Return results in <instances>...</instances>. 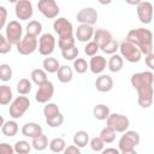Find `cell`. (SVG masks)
Masks as SVG:
<instances>
[{
    "label": "cell",
    "instance_id": "e0dca14e",
    "mask_svg": "<svg viewBox=\"0 0 154 154\" xmlns=\"http://www.w3.org/2000/svg\"><path fill=\"white\" fill-rule=\"evenodd\" d=\"M94 28L88 24H79L76 29V38L79 42H90V40L94 37Z\"/></svg>",
    "mask_w": 154,
    "mask_h": 154
},
{
    "label": "cell",
    "instance_id": "60d3db41",
    "mask_svg": "<svg viewBox=\"0 0 154 154\" xmlns=\"http://www.w3.org/2000/svg\"><path fill=\"white\" fill-rule=\"evenodd\" d=\"M11 49H12L11 42L6 38L5 35H0V53L1 54H6V53L11 52Z\"/></svg>",
    "mask_w": 154,
    "mask_h": 154
},
{
    "label": "cell",
    "instance_id": "603a6c76",
    "mask_svg": "<svg viewBox=\"0 0 154 154\" xmlns=\"http://www.w3.org/2000/svg\"><path fill=\"white\" fill-rule=\"evenodd\" d=\"M111 112H109V107L103 105V103H100V105H96L93 109V116L95 119L97 120H107V118L109 117Z\"/></svg>",
    "mask_w": 154,
    "mask_h": 154
},
{
    "label": "cell",
    "instance_id": "836d02e7",
    "mask_svg": "<svg viewBox=\"0 0 154 154\" xmlns=\"http://www.w3.org/2000/svg\"><path fill=\"white\" fill-rule=\"evenodd\" d=\"M59 113H60V109H59V107H58L57 103L48 102V103H46V106L43 107V114H45V118H46V119L53 118V117L58 116Z\"/></svg>",
    "mask_w": 154,
    "mask_h": 154
},
{
    "label": "cell",
    "instance_id": "30bf717a",
    "mask_svg": "<svg viewBox=\"0 0 154 154\" xmlns=\"http://www.w3.org/2000/svg\"><path fill=\"white\" fill-rule=\"evenodd\" d=\"M37 8L48 19L57 18L60 12V8L54 0H40L37 2Z\"/></svg>",
    "mask_w": 154,
    "mask_h": 154
},
{
    "label": "cell",
    "instance_id": "277c9868",
    "mask_svg": "<svg viewBox=\"0 0 154 154\" xmlns=\"http://www.w3.org/2000/svg\"><path fill=\"white\" fill-rule=\"evenodd\" d=\"M119 51H120V55L129 63H138L142 58V53L140 48L126 40L119 45Z\"/></svg>",
    "mask_w": 154,
    "mask_h": 154
},
{
    "label": "cell",
    "instance_id": "b9f144b4",
    "mask_svg": "<svg viewBox=\"0 0 154 154\" xmlns=\"http://www.w3.org/2000/svg\"><path fill=\"white\" fill-rule=\"evenodd\" d=\"M46 123L48 126L51 128H59L63 123H64V116L61 113H59L58 116L53 117V118H49V119H46Z\"/></svg>",
    "mask_w": 154,
    "mask_h": 154
},
{
    "label": "cell",
    "instance_id": "d6a6232c",
    "mask_svg": "<svg viewBox=\"0 0 154 154\" xmlns=\"http://www.w3.org/2000/svg\"><path fill=\"white\" fill-rule=\"evenodd\" d=\"M31 147H32L31 143H29L28 141H24V140L17 141L13 146L16 154H29L31 150Z\"/></svg>",
    "mask_w": 154,
    "mask_h": 154
},
{
    "label": "cell",
    "instance_id": "8fae6325",
    "mask_svg": "<svg viewBox=\"0 0 154 154\" xmlns=\"http://www.w3.org/2000/svg\"><path fill=\"white\" fill-rule=\"evenodd\" d=\"M17 47V52L22 55H29L31 53H34L36 49H38V41L36 37L26 35L22 38V41L16 46Z\"/></svg>",
    "mask_w": 154,
    "mask_h": 154
},
{
    "label": "cell",
    "instance_id": "4316f807",
    "mask_svg": "<svg viewBox=\"0 0 154 154\" xmlns=\"http://www.w3.org/2000/svg\"><path fill=\"white\" fill-rule=\"evenodd\" d=\"M30 77H31V81L36 85H38V87L42 85V84H45L48 81L47 79V72L45 70H42V69H35V70H32Z\"/></svg>",
    "mask_w": 154,
    "mask_h": 154
},
{
    "label": "cell",
    "instance_id": "ac0fdd59",
    "mask_svg": "<svg viewBox=\"0 0 154 154\" xmlns=\"http://www.w3.org/2000/svg\"><path fill=\"white\" fill-rule=\"evenodd\" d=\"M95 87L100 93H108L113 88V79L109 75H100L95 81Z\"/></svg>",
    "mask_w": 154,
    "mask_h": 154
},
{
    "label": "cell",
    "instance_id": "83f0119b",
    "mask_svg": "<svg viewBox=\"0 0 154 154\" xmlns=\"http://www.w3.org/2000/svg\"><path fill=\"white\" fill-rule=\"evenodd\" d=\"M13 99V93H12V89L4 84V85H0V103L2 106L5 105H8Z\"/></svg>",
    "mask_w": 154,
    "mask_h": 154
},
{
    "label": "cell",
    "instance_id": "9a60e30c",
    "mask_svg": "<svg viewBox=\"0 0 154 154\" xmlns=\"http://www.w3.org/2000/svg\"><path fill=\"white\" fill-rule=\"evenodd\" d=\"M97 18H99L97 11L93 7H84L76 16L77 22H79L81 24H88V25L95 24L97 22Z\"/></svg>",
    "mask_w": 154,
    "mask_h": 154
},
{
    "label": "cell",
    "instance_id": "8d00e7d4",
    "mask_svg": "<svg viewBox=\"0 0 154 154\" xmlns=\"http://www.w3.org/2000/svg\"><path fill=\"white\" fill-rule=\"evenodd\" d=\"M12 78V69L7 64H1L0 65V79L4 82H7Z\"/></svg>",
    "mask_w": 154,
    "mask_h": 154
},
{
    "label": "cell",
    "instance_id": "e575fe53",
    "mask_svg": "<svg viewBox=\"0 0 154 154\" xmlns=\"http://www.w3.org/2000/svg\"><path fill=\"white\" fill-rule=\"evenodd\" d=\"M116 134H117V132H116L113 129L106 126V128H103V129L101 130V132H100V138L105 142V144H106V143H112V142H114V140H116Z\"/></svg>",
    "mask_w": 154,
    "mask_h": 154
},
{
    "label": "cell",
    "instance_id": "ee69618b",
    "mask_svg": "<svg viewBox=\"0 0 154 154\" xmlns=\"http://www.w3.org/2000/svg\"><path fill=\"white\" fill-rule=\"evenodd\" d=\"M6 19H7V10L5 6H0V29L6 26Z\"/></svg>",
    "mask_w": 154,
    "mask_h": 154
},
{
    "label": "cell",
    "instance_id": "c3c4849f",
    "mask_svg": "<svg viewBox=\"0 0 154 154\" xmlns=\"http://www.w3.org/2000/svg\"><path fill=\"white\" fill-rule=\"evenodd\" d=\"M120 154H137V153H136V150H135V149H132V150H126V152H122Z\"/></svg>",
    "mask_w": 154,
    "mask_h": 154
},
{
    "label": "cell",
    "instance_id": "52a82bcc",
    "mask_svg": "<svg viewBox=\"0 0 154 154\" xmlns=\"http://www.w3.org/2000/svg\"><path fill=\"white\" fill-rule=\"evenodd\" d=\"M53 29L59 35V40L75 37L73 36V26H72V23L70 20H67L66 18H64V17H59L58 19L54 20Z\"/></svg>",
    "mask_w": 154,
    "mask_h": 154
},
{
    "label": "cell",
    "instance_id": "d590c367",
    "mask_svg": "<svg viewBox=\"0 0 154 154\" xmlns=\"http://www.w3.org/2000/svg\"><path fill=\"white\" fill-rule=\"evenodd\" d=\"M73 69L77 73H84L87 72V70L89 69V64L87 63L85 59L83 58H77L75 61H73Z\"/></svg>",
    "mask_w": 154,
    "mask_h": 154
},
{
    "label": "cell",
    "instance_id": "7a4b0ae2",
    "mask_svg": "<svg viewBox=\"0 0 154 154\" xmlns=\"http://www.w3.org/2000/svg\"><path fill=\"white\" fill-rule=\"evenodd\" d=\"M126 41L137 46L144 55L153 53V34L149 29L137 28L130 30L126 35Z\"/></svg>",
    "mask_w": 154,
    "mask_h": 154
},
{
    "label": "cell",
    "instance_id": "7402d4cb",
    "mask_svg": "<svg viewBox=\"0 0 154 154\" xmlns=\"http://www.w3.org/2000/svg\"><path fill=\"white\" fill-rule=\"evenodd\" d=\"M57 76H58V79L59 82L61 83H69L72 81V77H73V71L70 66L67 65H61L60 69L58 70L57 72Z\"/></svg>",
    "mask_w": 154,
    "mask_h": 154
},
{
    "label": "cell",
    "instance_id": "f1b7e54d",
    "mask_svg": "<svg viewBox=\"0 0 154 154\" xmlns=\"http://www.w3.org/2000/svg\"><path fill=\"white\" fill-rule=\"evenodd\" d=\"M31 146H32V148H34L35 150H37V152H42V150H45L47 147H49L47 136L42 134V135H40L38 137L32 138V141H31Z\"/></svg>",
    "mask_w": 154,
    "mask_h": 154
},
{
    "label": "cell",
    "instance_id": "cb8c5ba5",
    "mask_svg": "<svg viewBox=\"0 0 154 154\" xmlns=\"http://www.w3.org/2000/svg\"><path fill=\"white\" fill-rule=\"evenodd\" d=\"M42 66H43V70L48 73H57L58 70L60 69V64L58 59L52 58V57L45 58V60L42 61Z\"/></svg>",
    "mask_w": 154,
    "mask_h": 154
},
{
    "label": "cell",
    "instance_id": "f6af8a7d",
    "mask_svg": "<svg viewBox=\"0 0 154 154\" xmlns=\"http://www.w3.org/2000/svg\"><path fill=\"white\" fill-rule=\"evenodd\" d=\"M63 154H82V153H81V148L72 144V146H67L63 152Z\"/></svg>",
    "mask_w": 154,
    "mask_h": 154
},
{
    "label": "cell",
    "instance_id": "d6986e66",
    "mask_svg": "<svg viewBox=\"0 0 154 154\" xmlns=\"http://www.w3.org/2000/svg\"><path fill=\"white\" fill-rule=\"evenodd\" d=\"M22 134L25 137L35 138V137H38L40 135H42V128L37 123L29 122V123H25L22 126Z\"/></svg>",
    "mask_w": 154,
    "mask_h": 154
},
{
    "label": "cell",
    "instance_id": "ba28073f",
    "mask_svg": "<svg viewBox=\"0 0 154 154\" xmlns=\"http://www.w3.org/2000/svg\"><path fill=\"white\" fill-rule=\"evenodd\" d=\"M23 28L17 20H11L5 26V36L11 42V45H18L23 38Z\"/></svg>",
    "mask_w": 154,
    "mask_h": 154
},
{
    "label": "cell",
    "instance_id": "9c48e42d",
    "mask_svg": "<svg viewBox=\"0 0 154 154\" xmlns=\"http://www.w3.org/2000/svg\"><path fill=\"white\" fill-rule=\"evenodd\" d=\"M55 48V37L51 32H45L38 38V53L45 57H49Z\"/></svg>",
    "mask_w": 154,
    "mask_h": 154
},
{
    "label": "cell",
    "instance_id": "3957f363",
    "mask_svg": "<svg viewBox=\"0 0 154 154\" xmlns=\"http://www.w3.org/2000/svg\"><path fill=\"white\" fill-rule=\"evenodd\" d=\"M29 106H30V100L29 97L24 96V95H20V96H17L10 105V108H8V113H10V117L13 118V119H19L23 117V114L29 109Z\"/></svg>",
    "mask_w": 154,
    "mask_h": 154
},
{
    "label": "cell",
    "instance_id": "7c38bea8",
    "mask_svg": "<svg viewBox=\"0 0 154 154\" xmlns=\"http://www.w3.org/2000/svg\"><path fill=\"white\" fill-rule=\"evenodd\" d=\"M14 13L16 17L20 20H28L32 17L34 14V8L32 4L29 0H19L16 2L14 6Z\"/></svg>",
    "mask_w": 154,
    "mask_h": 154
},
{
    "label": "cell",
    "instance_id": "5bb4252c",
    "mask_svg": "<svg viewBox=\"0 0 154 154\" xmlns=\"http://www.w3.org/2000/svg\"><path fill=\"white\" fill-rule=\"evenodd\" d=\"M137 16L141 23L143 24H149L153 19V5L149 1H140V4L136 7Z\"/></svg>",
    "mask_w": 154,
    "mask_h": 154
},
{
    "label": "cell",
    "instance_id": "4fadbf2b",
    "mask_svg": "<svg viewBox=\"0 0 154 154\" xmlns=\"http://www.w3.org/2000/svg\"><path fill=\"white\" fill-rule=\"evenodd\" d=\"M54 95V85L52 82L47 81L45 84L40 85L36 94H35V100L38 103H48L49 100Z\"/></svg>",
    "mask_w": 154,
    "mask_h": 154
},
{
    "label": "cell",
    "instance_id": "44dd1931",
    "mask_svg": "<svg viewBox=\"0 0 154 154\" xmlns=\"http://www.w3.org/2000/svg\"><path fill=\"white\" fill-rule=\"evenodd\" d=\"M123 65H124L123 57L117 54V53L111 55V58L107 61V66H108V70L111 72H119L123 69Z\"/></svg>",
    "mask_w": 154,
    "mask_h": 154
},
{
    "label": "cell",
    "instance_id": "bcb514c9",
    "mask_svg": "<svg viewBox=\"0 0 154 154\" xmlns=\"http://www.w3.org/2000/svg\"><path fill=\"white\" fill-rule=\"evenodd\" d=\"M144 63H146V65H147L152 71H154V53H150V54L146 55Z\"/></svg>",
    "mask_w": 154,
    "mask_h": 154
},
{
    "label": "cell",
    "instance_id": "4dcf8cb0",
    "mask_svg": "<svg viewBox=\"0 0 154 154\" xmlns=\"http://www.w3.org/2000/svg\"><path fill=\"white\" fill-rule=\"evenodd\" d=\"M66 148V142L64 138L55 137L49 142V149L53 153H63Z\"/></svg>",
    "mask_w": 154,
    "mask_h": 154
},
{
    "label": "cell",
    "instance_id": "6da1fadb",
    "mask_svg": "<svg viewBox=\"0 0 154 154\" xmlns=\"http://www.w3.org/2000/svg\"><path fill=\"white\" fill-rule=\"evenodd\" d=\"M131 85L137 90V102L142 108H149L153 105L154 96V75L152 71L136 72L130 78Z\"/></svg>",
    "mask_w": 154,
    "mask_h": 154
},
{
    "label": "cell",
    "instance_id": "7bdbcfd3",
    "mask_svg": "<svg viewBox=\"0 0 154 154\" xmlns=\"http://www.w3.org/2000/svg\"><path fill=\"white\" fill-rule=\"evenodd\" d=\"M0 154H16V152L12 146L4 142L0 144Z\"/></svg>",
    "mask_w": 154,
    "mask_h": 154
},
{
    "label": "cell",
    "instance_id": "ffe728a7",
    "mask_svg": "<svg viewBox=\"0 0 154 154\" xmlns=\"http://www.w3.org/2000/svg\"><path fill=\"white\" fill-rule=\"evenodd\" d=\"M107 61L102 55H95L89 61V69L94 75H100L106 69Z\"/></svg>",
    "mask_w": 154,
    "mask_h": 154
},
{
    "label": "cell",
    "instance_id": "d4e9b609",
    "mask_svg": "<svg viewBox=\"0 0 154 154\" xmlns=\"http://www.w3.org/2000/svg\"><path fill=\"white\" fill-rule=\"evenodd\" d=\"M1 132L7 137H13L18 132V124L14 120H7L1 125Z\"/></svg>",
    "mask_w": 154,
    "mask_h": 154
},
{
    "label": "cell",
    "instance_id": "2e32d148",
    "mask_svg": "<svg viewBox=\"0 0 154 154\" xmlns=\"http://www.w3.org/2000/svg\"><path fill=\"white\" fill-rule=\"evenodd\" d=\"M93 38H94L93 41H95L99 45L101 51H103L107 46H109L112 43V41L114 40L112 34L106 29H96L95 32H94V37Z\"/></svg>",
    "mask_w": 154,
    "mask_h": 154
},
{
    "label": "cell",
    "instance_id": "8992f818",
    "mask_svg": "<svg viewBox=\"0 0 154 154\" xmlns=\"http://www.w3.org/2000/svg\"><path fill=\"white\" fill-rule=\"evenodd\" d=\"M138 143H140V135H138V132H136L134 130H128L120 137L118 147H119L120 152H126V150L135 149V147L138 146Z\"/></svg>",
    "mask_w": 154,
    "mask_h": 154
},
{
    "label": "cell",
    "instance_id": "f546056e",
    "mask_svg": "<svg viewBox=\"0 0 154 154\" xmlns=\"http://www.w3.org/2000/svg\"><path fill=\"white\" fill-rule=\"evenodd\" d=\"M25 31H26V35L37 37L42 32V24L38 20H30L26 25Z\"/></svg>",
    "mask_w": 154,
    "mask_h": 154
},
{
    "label": "cell",
    "instance_id": "1f68e13d",
    "mask_svg": "<svg viewBox=\"0 0 154 154\" xmlns=\"http://www.w3.org/2000/svg\"><path fill=\"white\" fill-rule=\"evenodd\" d=\"M32 89V83L28 78H22L17 83V91L20 95H28Z\"/></svg>",
    "mask_w": 154,
    "mask_h": 154
},
{
    "label": "cell",
    "instance_id": "7dc6e473",
    "mask_svg": "<svg viewBox=\"0 0 154 154\" xmlns=\"http://www.w3.org/2000/svg\"><path fill=\"white\" fill-rule=\"evenodd\" d=\"M101 154H120V152H119L117 148L109 147V148H105V149L101 152Z\"/></svg>",
    "mask_w": 154,
    "mask_h": 154
},
{
    "label": "cell",
    "instance_id": "484cf974",
    "mask_svg": "<svg viewBox=\"0 0 154 154\" xmlns=\"http://www.w3.org/2000/svg\"><path fill=\"white\" fill-rule=\"evenodd\" d=\"M73 144L77 146L78 148L85 147L90 141H89V134L84 130H79L73 135Z\"/></svg>",
    "mask_w": 154,
    "mask_h": 154
},
{
    "label": "cell",
    "instance_id": "f35d334b",
    "mask_svg": "<svg viewBox=\"0 0 154 154\" xmlns=\"http://www.w3.org/2000/svg\"><path fill=\"white\" fill-rule=\"evenodd\" d=\"M100 49V47H99V45L95 42V41H90V42H88L87 43V46L84 47V53L88 55V57H95V55H97L96 53H97V51Z\"/></svg>",
    "mask_w": 154,
    "mask_h": 154
},
{
    "label": "cell",
    "instance_id": "5b68a950",
    "mask_svg": "<svg viewBox=\"0 0 154 154\" xmlns=\"http://www.w3.org/2000/svg\"><path fill=\"white\" fill-rule=\"evenodd\" d=\"M106 123H107V126L113 129L116 132H125L128 131L130 125L129 118L120 113H111Z\"/></svg>",
    "mask_w": 154,
    "mask_h": 154
},
{
    "label": "cell",
    "instance_id": "ab89813d",
    "mask_svg": "<svg viewBox=\"0 0 154 154\" xmlns=\"http://www.w3.org/2000/svg\"><path fill=\"white\" fill-rule=\"evenodd\" d=\"M90 144V148L94 150V152H102L105 149V142L99 137H93L89 142Z\"/></svg>",
    "mask_w": 154,
    "mask_h": 154
},
{
    "label": "cell",
    "instance_id": "74e56055",
    "mask_svg": "<svg viewBox=\"0 0 154 154\" xmlns=\"http://www.w3.org/2000/svg\"><path fill=\"white\" fill-rule=\"evenodd\" d=\"M78 53H79V51H78V48H77L76 46L72 47V48H70V49L61 51V55H63V58H64L65 60H72V61H75V60L77 59Z\"/></svg>",
    "mask_w": 154,
    "mask_h": 154
}]
</instances>
